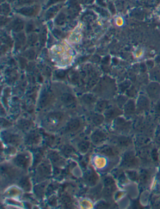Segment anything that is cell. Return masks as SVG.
Segmentation results:
<instances>
[{"label":"cell","mask_w":160,"mask_h":209,"mask_svg":"<svg viewBox=\"0 0 160 209\" xmlns=\"http://www.w3.org/2000/svg\"><path fill=\"white\" fill-rule=\"evenodd\" d=\"M19 185L26 192H29L31 190V182L28 177L23 178L19 182Z\"/></svg>","instance_id":"obj_30"},{"label":"cell","mask_w":160,"mask_h":209,"mask_svg":"<svg viewBox=\"0 0 160 209\" xmlns=\"http://www.w3.org/2000/svg\"><path fill=\"white\" fill-rule=\"evenodd\" d=\"M25 141L28 145H37L41 141V135L36 132H31L26 136Z\"/></svg>","instance_id":"obj_13"},{"label":"cell","mask_w":160,"mask_h":209,"mask_svg":"<svg viewBox=\"0 0 160 209\" xmlns=\"http://www.w3.org/2000/svg\"><path fill=\"white\" fill-rule=\"evenodd\" d=\"M151 180V173L147 170H142L139 175V181L142 186H146L148 185Z\"/></svg>","instance_id":"obj_17"},{"label":"cell","mask_w":160,"mask_h":209,"mask_svg":"<svg viewBox=\"0 0 160 209\" xmlns=\"http://www.w3.org/2000/svg\"><path fill=\"white\" fill-rule=\"evenodd\" d=\"M155 111L157 113L160 114V99L158 100L157 104L155 106Z\"/></svg>","instance_id":"obj_52"},{"label":"cell","mask_w":160,"mask_h":209,"mask_svg":"<svg viewBox=\"0 0 160 209\" xmlns=\"http://www.w3.org/2000/svg\"><path fill=\"white\" fill-rule=\"evenodd\" d=\"M65 0H48V3H47V7H50L51 6L59 4V3H61L62 2L65 1Z\"/></svg>","instance_id":"obj_46"},{"label":"cell","mask_w":160,"mask_h":209,"mask_svg":"<svg viewBox=\"0 0 160 209\" xmlns=\"http://www.w3.org/2000/svg\"><path fill=\"white\" fill-rule=\"evenodd\" d=\"M139 165V160L136 157L135 153L133 150H128L126 151L123 157L122 162H121V167L132 169L138 167Z\"/></svg>","instance_id":"obj_1"},{"label":"cell","mask_w":160,"mask_h":209,"mask_svg":"<svg viewBox=\"0 0 160 209\" xmlns=\"http://www.w3.org/2000/svg\"><path fill=\"white\" fill-rule=\"evenodd\" d=\"M96 97L92 94H85L82 97V101L87 105H92L96 102Z\"/></svg>","instance_id":"obj_32"},{"label":"cell","mask_w":160,"mask_h":209,"mask_svg":"<svg viewBox=\"0 0 160 209\" xmlns=\"http://www.w3.org/2000/svg\"><path fill=\"white\" fill-rule=\"evenodd\" d=\"M103 184L104 186H109L115 185V180L111 177H106L103 180Z\"/></svg>","instance_id":"obj_42"},{"label":"cell","mask_w":160,"mask_h":209,"mask_svg":"<svg viewBox=\"0 0 160 209\" xmlns=\"http://www.w3.org/2000/svg\"><path fill=\"white\" fill-rule=\"evenodd\" d=\"M155 142L160 145V130H158L155 135Z\"/></svg>","instance_id":"obj_50"},{"label":"cell","mask_w":160,"mask_h":209,"mask_svg":"<svg viewBox=\"0 0 160 209\" xmlns=\"http://www.w3.org/2000/svg\"><path fill=\"white\" fill-rule=\"evenodd\" d=\"M28 155L25 153H21L17 155L14 158V163L16 167L23 169H27L29 167V158Z\"/></svg>","instance_id":"obj_6"},{"label":"cell","mask_w":160,"mask_h":209,"mask_svg":"<svg viewBox=\"0 0 160 209\" xmlns=\"http://www.w3.org/2000/svg\"><path fill=\"white\" fill-rule=\"evenodd\" d=\"M34 194L37 197H43L45 194V185L41 184L39 185H36L34 187Z\"/></svg>","instance_id":"obj_33"},{"label":"cell","mask_w":160,"mask_h":209,"mask_svg":"<svg viewBox=\"0 0 160 209\" xmlns=\"http://www.w3.org/2000/svg\"><path fill=\"white\" fill-rule=\"evenodd\" d=\"M109 9H110L111 12L112 13H116V9H115V7L114 6V4L112 3H109Z\"/></svg>","instance_id":"obj_51"},{"label":"cell","mask_w":160,"mask_h":209,"mask_svg":"<svg viewBox=\"0 0 160 209\" xmlns=\"http://www.w3.org/2000/svg\"><path fill=\"white\" fill-rule=\"evenodd\" d=\"M127 101H127V97H126L121 96L118 98V104L119 106H124Z\"/></svg>","instance_id":"obj_45"},{"label":"cell","mask_w":160,"mask_h":209,"mask_svg":"<svg viewBox=\"0 0 160 209\" xmlns=\"http://www.w3.org/2000/svg\"><path fill=\"white\" fill-rule=\"evenodd\" d=\"M126 176L133 182L139 180V175L135 170H126Z\"/></svg>","instance_id":"obj_35"},{"label":"cell","mask_w":160,"mask_h":209,"mask_svg":"<svg viewBox=\"0 0 160 209\" xmlns=\"http://www.w3.org/2000/svg\"><path fill=\"white\" fill-rule=\"evenodd\" d=\"M61 100L63 103L66 106H71L75 104V97L70 93H65L61 96Z\"/></svg>","instance_id":"obj_20"},{"label":"cell","mask_w":160,"mask_h":209,"mask_svg":"<svg viewBox=\"0 0 160 209\" xmlns=\"http://www.w3.org/2000/svg\"><path fill=\"white\" fill-rule=\"evenodd\" d=\"M115 140L116 146L120 148H127L130 146L133 143L132 138L125 135H121L115 137Z\"/></svg>","instance_id":"obj_10"},{"label":"cell","mask_w":160,"mask_h":209,"mask_svg":"<svg viewBox=\"0 0 160 209\" xmlns=\"http://www.w3.org/2000/svg\"><path fill=\"white\" fill-rule=\"evenodd\" d=\"M49 157L51 162L56 165V167H61L65 163V160L63 157L56 151H51L49 153Z\"/></svg>","instance_id":"obj_12"},{"label":"cell","mask_w":160,"mask_h":209,"mask_svg":"<svg viewBox=\"0 0 160 209\" xmlns=\"http://www.w3.org/2000/svg\"><path fill=\"white\" fill-rule=\"evenodd\" d=\"M38 39V36L36 34L33 33V34L29 35L28 39H27V41H28V45H29L31 46L34 45L37 42Z\"/></svg>","instance_id":"obj_40"},{"label":"cell","mask_w":160,"mask_h":209,"mask_svg":"<svg viewBox=\"0 0 160 209\" xmlns=\"http://www.w3.org/2000/svg\"><path fill=\"white\" fill-rule=\"evenodd\" d=\"M34 3V0H16V4L18 6H24L31 5Z\"/></svg>","instance_id":"obj_38"},{"label":"cell","mask_w":160,"mask_h":209,"mask_svg":"<svg viewBox=\"0 0 160 209\" xmlns=\"http://www.w3.org/2000/svg\"><path fill=\"white\" fill-rule=\"evenodd\" d=\"M40 11V6L37 4H31L20 7L16 9V12L26 17H34Z\"/></svg>","instance_id":"obj_2"},{"label":"cell","mask_w":160,"mask_h":209,"mask_svg":"<svg viewBox=\"0 0 160 209\" xmlns=\"http://www.w3.org/2000/svg\"><path fill=\"white\" fill-rule=\"evenodd\" d=\"M45 40H46V33H45V31H43L39 35V41L43 45L45 43V41H46Z\"/></svg>","instance_id":"obj_48"},{"label":"cell","mask_w":160,"mask_h":209,"mask_svg":"<svg viewBox=\"0 0 160 209\" xmlns=\"http://www.w3.org/2000/svg\"><path fill=\"white\" fill-rule=\"evenodd\" d=\"M35 52L33 50H29L26 52V55L29 59H33L35 57Z\"/></svg>","instance_id":"obj_47"},{"label":"cell","mask_w":160,"mask_h":209,"mask_svg":"<svg viewBox=\"0 0 160 209\" xmlns=\"http://www.w3.org/2000/svg\"><path fill=\"white\" fill-rule=\"evenodd\" d=\"M67 21V16L63 12H61L57 14L55 18L54 22L58 26H62L65 24Z\"/></svg>","instance_id":"obj_25"},{"label":"cell","mask_w":160,"mask_h":209,"mask_svg":"<svg viewBox=\"0 0 160 209\" xmlns=\"http://www.w3.org/2000/svg\"><path fill=\"white\" fill-rule=\"evenodd\" d=\"M51 100V95L48 92L43 93L40 98L39 100V104L42 107L46 106L50 102Z\"/></svg>","instance_id":"obj_29"},{"label":"cell","mask_w":160,"mask_h":209,"mask_svg":"<svg viewBox=\"0 0 160 209\" xmlns=\"http://www.w3.org/2000/svg\"><path fill=\"white\" fill-rule=\"evenodd\" d=\"M127 95L128 96H131V97H135L136 96V95L137 94V92L136 89L134 87H130L127 91Z\"/></svg>","instance_id":"obj_43"},{"label":"cell","mask_w":160,"mask_h":209,"mask_svg":"<svg viewBox=\"0 0 160 209\" xmlns=\"http://www.w3.org/2000/svg\"><path fill=\"white\" fill-rule=\"evenodd\" d=\"M26 43V37L23 33H19L16 37V47L20 48L23 46Z\"/></svg>","instance_id":"obj_34"},{"label":"cell","mask_w":160,"mask_h":209,"mask_svg":"<svg viewBox=\"0 0 160 209\" xmlns=\"http://www.w3.org/2000/svg\"><path fill=\"white\" fill-rule=\"evenodd\" d=\"M98 152L99 153V154L111 158H116L117 157H118L119 155V151L117 149V146L108 145H101L98 148Z\"/></svg>","instance_id":"obj_3"},{"label":"cell","mask_w":160,"mask_h":209,"mask_svg":"<svg viewBox=\"0 0 160 209\" xmlns=\"http://www.w3.org/2000/svg\"><path fill=\"white\" fill-rule=\"evenodd\" d=\"M131 85V82L129 80H126L125 82L121 83L120 85V89L121 92H125L126 91L127 89H128L130 87Z\"/></svg>","instance_id":"obj_41"},{"label":"cell","mask_w":160,"mask_h":209,"mask_svg":"<svg viewBox=\"0 0 160 209\" xmlns=\"http://www.w3.org/2000/svg\"><path fill=\"white\" fill-rule=\"evenodd\" d=\"M105 118L103 115L100 114V113L93 114L90 117V119H91L92 123L96 126H100L103 123Z\"/></svg>","instance_id":"obj_23"},{"label":"cell","mask_w":160,"mask_h":209,"mask_svg":"<svg viewBox=\"0 0 160 209\" xmlns=\"http://www.w3.org/2000/svg\"><path fill=\"white\" fill-rule=\"evenodd\" d=\"M26 31L28 33H29V32L33 31V30H34V25L33 23H29L28 24L26 25Z\"/></svg>","instance_id":"obj_49"},{"label":"cell","mask_w":160,"mask_h":209,"mask_svg":"<svg viewBox=\"0 0 160 209\" xmlns=\"http://www.w3.org/2000/svg\"><path fill=\"white\" fill-rule=\"evenodd\" d=\"M150 79L155 82H160V67H155L150 72Z\"/></svg>","instance_id":"obj_31"},{"label":"cell","mask_w":160,"mask_h":209,"mask_svg":"<svg viewBox=\"0 0 160 209\" xmlns=\"http://www.w3.org/2000/svg\"><path fill=\"white\" fill-rule=\"evenodd\" d=\"M159 155H160V152H159Z\"/></svg>","instance_id":"obj_55"},{"label":"cell","mask_w":160,"mask_h":209,"mask_svg":"<svg viewBox=\"0 0 160 209\" xmlns=\"http://www.w3.org/2000/svg\"><path fill=\"white\" fill-rule=\"evenodd\" d=\"M115 127L117 128L118 130H121L122 131H128L131 126V123L126 122L125 119L121 118H117L115 119Z\"/></svg>","instance_id":"obj_14"},{"label":"cell","mask_w":160,"mask_h":209,"mask_svg":"<svg viewBox=\"0 0 160 209\" xmlns=\"http://www.w3.org/2000/svg\"><path fill=\"white\" fill-rule=\"evenodd\" d=\"M63 152L66 156H71L75 152V150L71 146L66 145L63 149Z\"/></svg>","instance_id":"obj_37"},{"label":"cell","mask_w":160,"mask_h":209,"mask_svg":"<svg viewBox=\"0 0 160 209\" xmlns=\"http://www.w3.org/2000/svg\"><path fill=\"white\" fill-rule=\"evenodd\" d=\"M18 126L19 129H21L23 131H28L31 127V123L28 120L21 119L18 121Z\"/></svg>","instance_id":"obj_26"},{"label":"cell","mask_w":160,"mask_h":209,"mask_svg":"<svg viewBox=\"0 0 160 209\" xmlns=\"http://www.w3.org/2000/svg\"><path fill=\"white\" fill-rule=\"evenodd\" d=\"M147 66L150 68V69H152L154 66V63L153 61H148L147 62Z\"/></svg>","instance_id":"obj_53"},{"label":"cell","mask_w":160,"mask_h":209,"mask_svg":"<svg viewBox=\"0 0 160 209\" xmlns=\"http://www.w3.org/2000/svg\"><path fill=\"white\" fill-rule=\"evenodd\" d=\"M137 142L138 145L143 147L148 146L150 143L151 140L148 136L140 135L137 138Z\"/></svg>","instance_id":"obj_27"},{"label":"cell","mask_w":160,"mask_h":209,"mask_svg":"<svg viewBox=\"0 0 160 209\" xmlns=\"http://www.w3.org/2000/svg\"><path fill=\"white\" fill-rule=\"evenodd\" d=\"M8 2H10V3H11V2H13L14 0H8Z\"/></svg>","instance_id":"obj_54"},{"label":"cell","mask_w":160,"mask_h":209,"mask_svg":"<svg viewBox=\"0 0 160 209\" xmlns=\"http://www.w3.org/2000/svg\"><path fill=\"white\" fill-rule=\"evenodd\" d=\"M151 151L152 150H150V148H148V146H146L142 147L139 150L138 155L142 159L147 160L148 159V158L151 157Z\"/></svg>","instance_id":"obj_24"},{"label":"cell","mask_w":160,"mask_h":209,"mask_svg":"<svg viewBox=\"0 0 160 209\" xmlns=\"http://www.w3.org/2000/svg\"><path fill=\"white\" fill-rule=\"evenodd\" d=\"M51 173V164L48 161H44L37 167V173L41 178L49 177Z\"/></svg>","instance_id":"obj_7"},{"label":"cell","mask_w":160,"mask_h":209,"mask_svg":"<svg viewBox=\"0 0 160 209\" xmlns=\"http://www.w3.org/2000/svg\"><path fill=\"white\" fill-rule=\"evenodd\" d=\"M151 158H152V160L153 161L154 163H158V160H159V158H160V155H159V153L158 151L157 148H154L152 150Z\"/></svg>","instance_id":"obj_39"},{"label":"cell","mask_w":160,"mask_h":209,"mask_svg":"<svg viewBox=\"0 0 160 209\" xmlns=\"http://www.w3.org/2000/svg\"><path fill=\"white\" fill-rule=\"evenodd\" d=\"M81 122L78 119H73L70 121L66 125V131L69 133H73L80 129Z\"/></svg>","instance_id":"obj_18"},{"label":"cell","mask_w":160,"mask_h":209,"mask_svg":"<svg viewBox=\"0 0 160 209\" xmlns=\"http://www.w3.org/2000/svg\"><path fill=\"white\" fill-rule=\"evenodd\" d=\"M98 180V177L93 171L89 172L86 176V182L90 187L95 186Z\"/></svg>","instance_id":"obj_22"},{"label":"cell","mask_w":160,"mask_h":209,"mask_svg":"<svg viewBox=\"0 0 160 209\" xmlns=\"http://www.w3.org/2000/svg\"><path fill=\"white\" fill-rule=\"evenodd\" d=\"M61 202L63 203V204L66 206H70L71 204V199L66 195H64L61 199Z\"/></svg>","instance_id":"obj_44"},{"label":"cell","mask_w":160,"mask_h":209,"mask_svg":"<svg viewBox=\"0 0 160 209\" xmlns=\"http://www.w3.org/2000/svg\"><path fill=\"white\" fill-rule=\"evenodd\" d=\"M108 102L105 100L100 101L97 102L95 106V109L96 111H98V113L105 111L108 109Z\"/></svg>","instance_id":"obj_28"},{"label":"cell","mask_w":160,"mask_h":209,"mask_svg":"<svg viewBox=\"0 0 160 209\" xmlns=\"http://www.w3.org/2000/svg\"><path fill=\"white\" fill-rule=\"evenodd\" d=\"M137 110V104L133 99L128 100L124 106L125 114L126 116H132L135 114Z\"/></svg>","instance_id":"obj_15"},{"label":"cell","mask_w":160,"mask_h":209,"mask_svg":"<svg viewBox=\"0 0 160 209\" xmlns=\"http://www.w3.org/2000/svg\"><path fill=\"white\" fill-rule=\"evenodd\" d=\"M10 26L11 28L15 32H20L25 27L24 21L19 18H17L15 19H14L13 21L11 23Z\"/></svg>","instance_id":"obj_19"},{"label":"cell","mask_w":160,"mask_h":209,"mask_svg":"<svg viewBox=\"0 0 160 209\" xmlns=\"http://www.w3.org/2000/svg\"><path fill=\"white\" fill-rule=\"evenodd\" d=\"M148 97L153 101L159 100L160 97V84L158 82H152L147 87Z\"/></svg>","instance_id":"obj_5"},{"label":"cell","mask_w":160,"mask_h":209,"mask_svg":"<svg viewBox=\"0 0 160 209\" xmlns=\"http://www.w3.org/2000/svg\"><path fill=\"white\" fill-rule=\"evenodd\" d=\"M90 141L86 140H83L80 141L77 145L78 150L82 154L86 153L90 148Z\"/></svg>","instance_id":"obj_21"},{"label":"cell","mask_w":160,"mask_h":209,"mask_svg":"<svg viewBox=\"0 0 160 209\" xmlns=\"http://www.w3.org/2000/svg\"><path fill=\"white\" fill-rule=\"evenodd\" d=\"M150 101L145 95H140L137 102V109L138 111H147L150 109Z\"/></svg>","instance_id":"obj_8"},{"label":"cell","mask_w":160,"mask_h":209,"mask_svg":"<svg viewBox=\"0 0 160 209\" xmlns=\"http://www.w3.org/2000/svg\"><path fill=\"white\" fill-rule=\"evenodd\" d=\"M1 14L2 16H8L11 11V6L10 5L7 3H2L1 6Z\"/></svg>","instance_id":"obj_36"},{"label":"cell","mask_w":160,"mask_h":209,"mask_svg":"<svg viewBox=\"0 0 160 209\" xmlns=\"http://www.w3.org/2000/svg\"><path fill=\"white\" fill-rule=\"evenodd\" d=\"M3 138L4 140V142L11 145L15 146L21 143V139L19 136L13 133H4V136L2 135Z\"/></svg>","instance_id":"obj_9"},{"label":"cell","mask_w":160,"mask_h":209,"mask_svg":"<svg viewBox=\"0 0 160 209\" xmlns=\"http://www.w3.org/2000/svg\"><path fill=\"white\" fill-rule=\"evenodd\" d=\"M63 3H59L53 6H51L49 8V9L46 11L44 14V18L46 19L49 20L52 19L53 18L57 16V14L59 11V10L63 6Z\"/></svg>","instance_id":"obj_11"},{"label":"cell","mask_w":160,"mask_h":209,"mask_svg":"<svg viewBox=\"0 0 160 209\" xmlns=\"http://www.w3.org/2000/svg\"><path fill=\"white\" fill-rule=\"evenodd\" d=\"M108 138V135L106 133L101 129H98L95 130L93 133L91 134L90 139L91 142L96 146H101L102 145L105 141Z\"/></svg>","instance_id":"obj_4"},{"label":"cell","mask_w":160,"mask_h":209,"mask_svg":"<svg viewBox=\"0 0 160 209\" xmlns=\"http://www.w3.org/2000/svg\"><path fill=\"white\" fill-rule=\"evenodd\" d=\"M121 114V110L117 107H111L107 109L105 111V119L107 120H111L113 119H115L117 116H120Z\"/></svg>","instance_id":"obj_16"}]
</instances>
